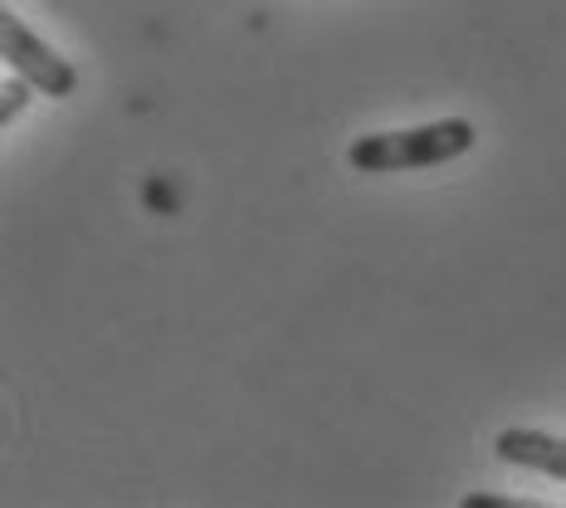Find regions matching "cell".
Listing matches in <instances>:
<instances>
[{
    "mask_svg": "<svg viewBox=\"0 0 566 508\" xmlns=\"http://www.w3.org/2000/svg\"><path fill=\"white\" fill-rule=\"evenodd\" d=\"M479 142L469 117H440L424 127H396V133H367L347 147L352 172L361 176H386V172H420V167H444V162L464 157Z\"/></svg>",
    "mask_w": 566,
    "mask_h": 508,
    "instance_id": "cell-1",
    "label": "cell"
},
{
    "mask_svg": "<svg viewBox=\"0 0 566 508\" xmlns=\"http://www.w3.org/2000/svg\"><path fill=\"white\" fill-rule=\"evenodd\" d=\"M493 450H499V459H509V465H523V469H537V475L566 479V440L562 435L513 425V431H503L499 440H493Z\"/></svg>",
    "mask_w": 566,
    "mask_h": 508,
    "instance_id": "cell-3",
    "label": "cell"
},
{
    "mask_svg": "<svg viewBox=\"0 0 566 508\" xmlns=\"http://www.w3.org/2000/svg\"><path fill=\"white\" fill-rule=\"evenodd\" d=\"M0 59L10 64V74L30 79L34 93L44 99H69L78 89V74L54 44H44L15 10H0Z\"/></svg>",
    "mask_w": 566,
    "mask_h": 508,
    "instance_id": "cell-2",
    "label": "cell"
},
{
    "mask_svg": "<svg viewBox=\"0 0 566 508\" xmlns=\"http://www.w3.org/2000/svg\"><path fill=\"white\" fill-rule=\"evenodd\" d=\"M464 508H533V504H523V499H499V494H469Z\"/></svg>",
    "mask_w": 566,
    "mask_h": 508,
    "instance_id": "cell-5",
    "label": "cell"
},
{
    "mask_svg": "<svg viewBox=\"0 0 566 508\" xmlns=\"http://www.w3.org/2000/svg\"><path fill=\"white\" fill-rule=\"evenodd\" d=\"M30 93H34V84H30V79H20V74H10L6 84H0V127H10L20 113H25Z\"/></svg>",
    "mask_w": 566,
    "mask_h": 508,
    "instance_id": "cell-4",
    "label": "cell"
}]
</instances>
